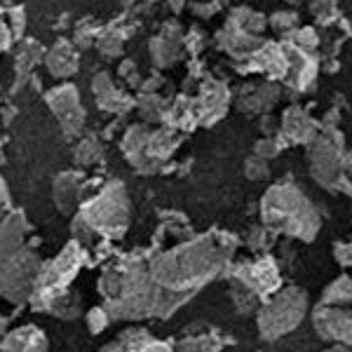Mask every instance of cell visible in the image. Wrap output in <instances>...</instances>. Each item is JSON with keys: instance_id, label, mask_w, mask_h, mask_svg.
I'll use <instances>...</instances> for the list:
<instances>
[{"instance_id": "cell-19", "label": "cell", "mask_w": 352, "mask_h": 352, "mask_svg": "<svg viewBox=\"0 0 352 352\" xmlns=\"http://www.w3.org/2000/svg\"><path fill=\"white\" fill-rule=\"evenodd\" d=\"M186 0H169V5H172L174 10H181V5H184Z\"/></svg>"}, {"instance_id": "cell-7", "label": "cell", "mask_w": 352, "mask_h": 352, "mask_svg": "<svg viewBox=\"0 0 352 352\" xmlns=\"http://www.w3.org/2000/svg\"><path fill=\"white\" fill-rule=\"evenodd\" d=\"M94 96L99 101V109L101 111H111V113H124L132 106V99L127 94L120 92V89L113 85L109 73H99L94 78Z\"/></svg>"}, {"instance_id": "cell-17", "label": "cell", "mask_w": 352, "mask_h": 352, "mask_svg": "<svg viewBox=\"0 0 352 352\" xmlns=\"http://www.w3.org/2000/svg\"><path fill=\"white\" fill-rule=\"evenodd\" d=\"M12 41H14V38H12V31H10V26H8V16L0 12V52H5Z\"/></svg>"}, {"instance_id": "cell-20", "label": "cell", "mask_w": 352, "mask_h": 352, "mask_svg": "<svg viewBox=\"0 0 352 352\" xmlns=\"http://www.w3.org/2000/svg\"><path fill=\"white\" fill-rule=\"evenodd\" d=\"M3 331H5V320L0 317V338H3Z\"/></svg>"}, {"instance_id": "cell-4", "label": "cell", "mask_w": 352, "mask_h": 352, "mask_svg": "<svg viewBox=\"0 0 352 352\" xmlns=\"http://www.w3.org/2000/svg\"><path fill=\"white\" fill-rule=\"evenodd\" d=\"M43 64L47 66L50 76L64 80V78H71L73 73L78 71V64H80V54H78V50H76V45H73V43L56 41L52 45V50H50V52H45Z\"/></svg>"}, {"instance_id": "cell-9", "label": "cell", "mask_w": 352, "mask_h": 352, "mask_svg": "<svg viewBox=\"0 0 352 352\" xmlns=\"http://www.w3.org/2000/svg\"><path fill=\"white\" fill-rule=\"evenodd\" d=\"M43 59H45V52L41 45L36 41H26L21 45L19 52H16V73H19V78L28 76V71H33V66L41 64Z\"/></svg>"}, {"instance_id": "cell-21", "label": "cell", "mask_w": 352, "mask_h": 352, "mask_svg": "<svg viewBox=\"0 0 352 352\" xmlns=\"http://www.w3.org/2000/svg\"><path fill=\"white\" fill-rule=\"evenodd\" d=\"M285 3H289V5H296V3H298V0H285Z\"/></svg>"}, {"instance_id": "cell-14", "label": "cell", "mask_w": 352, "mask_h": 352, "mask_svg": "<svg viewBox=\"0 0 352 352\" xmlns=\"http://www.w3.org/2000/svg\"><path fill=\"white\" fill-rule=\"evenodd\" d=\"M270 26L280 33H294L298 28V14L294 10H285V12H275L270 16Z\"/></svg>"}, {"instance_id": "cell-18", "label": "cell", "mask_w": 352, "mask_h": 352, "mask_svg": "<svg viewBox=\"0 0 352 352\" xmlns=\"http://www.w3.org/2000/svg\"><path fill=\"white\" fill-rule=\"evenodd\" d=\"M8 212H10V207H8V190H5V184H3V179H0V219H3Z\"/></svg>"}, {"instance_id": "cell-16", "label": "cell", "mask_w": 352, "mask_h": 352, "mask_svg": "<svg viewBox=\"0 0 352 352\" xmlns=\"http://www.w3.org/2000/svg\"><path fill=\"white\" fill-rule=\"evenodd\" d=\"M8 26L10 31H12V38H21V33H24L26 28V14H24V8H12L8 10Z\"/></svg>"}, {"instance_id": "cell-10", "label": "cell", "mask_w": 352, "mask_h": 352, "mask_svg": "<svg viewBox=\"0 0 352 352\" xmlns=\"http://www.w3.org/2000/svg\"><path fill=\"white\" fill-rule=\"evenodd\" d=\"M230 24H232V26H237V28H242V31H244V33H249V36H256V33L263 31L268 21H265V16H263V14L254 12V10L242 8V10H237V12L232 14Z\"/></svg>"}, {"instance_id": "cell-1", "label": "cell", "mask_w": 352, "mask_h": 352, "mask_svg": "<svg viewBox=\"0 0 352 352\" xmlns=\"http://www.w3.org/2000/svg\"><path fill=\"white\" fill-rule=\"evenodd\" d=\"M78 223L87 232H99L104 237H120L129 223V202L127 192L120 184H109L99 195L87 200L80 209Z\"/></svg>"}, {"instance_id": "cell-5", "label": "cell", "mask_w": 352, "mask_h": 352, "mask_svg": "<svg viewBox=\"0 0 352 352\" xmlns=\"http://www.w3.org/2000/svg\"><path fill=\"white\" fill-rule=\"evenodd\" d=\"M0 352H47V338L36 324H26L0 338Z\"/></svg>"}, {"instance_id": "cell-2", "label": "cell", "mask_w": 352, "mask_h": 352, "mask_svg": "<svg viewBox=\"0 0 352 352\" xmlns=\"http://www.w3.org/2000/svg\"><path fill=\"white\" fill-rule=\"evenodd\" d=\"M85 258H87V254H85L82 244L73 240L68 247L61 249L59 256L50 261V265H41L36 277V287H33L31 294V303L36 308L47 310L54 298H59L61 294L68 292V287L76 280Z\"/></svg>"}, {"instance_id": "cell-6", "label": "cell", "mask_w": 352, "mask_h": 352, "mask_svg": "<svg viewBox=\"0 0 352 352\" xmlns=\"http://www.w3.org/2000/svg\"><path fill=\"white\" fill-rule=\"evenodd\" d=\"M80 195H82V184H80V176L76 172L59 174L54 179L52 197H54L56 209H59L61 214L76 212V207L80 204Z\"/></svg>"}, {"instance_id": "cell-15", "label": "cell", "mask_w": 352, "mask_h": 352, "mask_svg": "<svg viewBox=\"0 0 352 352\" xmlns=\"http://www.w3.org/2000/svg\"><path fill=\"white\" fill-rule=\"evenodd\" d=\"M85 324H87V329L92 333H101L106 327H109V310L96 305V308H92L87 315H85Z\"/></svg>"}, {"instance_id": "cell-8", "label": "cell", "mask_w": 352, "mask_h": 352, "mask_svg": "<svg viewBox=\"0 0 352 352\" xmlns=\"http://www.w3.org/2000/svg\"><path fill=\"white\" fill-rule=\"evenodd\" d=\"M153 50V61L155 66H167L176 61V54H179V38H169V33H160L155 41L151 43Z\"/></svg>"}, {"instance_id": "cell-13", "label": "cell", "mask_w": 352, "mask_h": 352, "mask_svg": "<svg viewBox=\"0 0 352 352\" xmlns=\"http://www.w3.org/2000/svg\"><path fill=\"white\" fill-rule=\"evenodd\" d=\"M289 38H292V45L305 52H315V47L320 45V36L315 28H296L294 33H289Z\"/></svg>"}, {"instance_id": "cell-12", "label": "cell", "mask_w": 352, "mask_h": 352, "mask_svg": "<svg viewBox=\"0 0 352 352\" xmlns=\"http://www.w3.org/2000/svg\"><path fill=\"white\" fill-rule=\"evenodd\" d=\"M101 160V144L96 139H82L80 144H78V148H76V162L78 164H96Z\"/></svg>"}, {"instance_id": "cell-3", "label": "cell", "mask_w": 352, "mask_h": 352, "mask_svg": "<svg viewBox=\"0 0 352 352\" xmlns=\"http://www.w3.org/2000/svg\"><path fill=\"white\" fill-rule=\"evenodd\" d=\"M45 99H47L50 109H52L61 129H64L66 139H76V136L82 134L87 116H85V109L80 104V94L73 85H59V87L50 89Z\"/></svg>"}, {"instance_id": "cell-11", "label": "cell", "mask_w": 352, "mask_h": 352, "mask_svg": "<svg viewBox=\"0 0 352 352\" xmlns=\"http://www.w3.org/2000/svg\"><path fill=\"white\" fill-rule=\"evenodd\" d=\"M310 14L315 16V21H320L322 26L336 24L340 19L336 0H310Z\"/></svg>"}]
</instances>
